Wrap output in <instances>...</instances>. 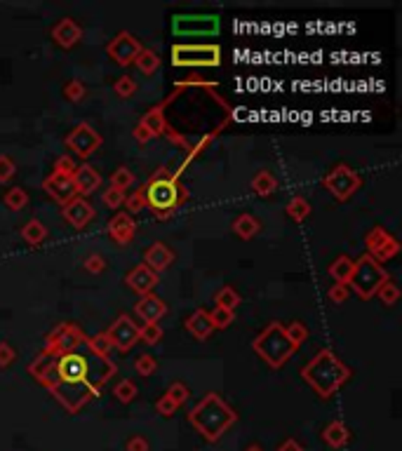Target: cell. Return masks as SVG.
<instances>
[{
    "mask_svg": "<svg viewBox=\"0 0 402 451\" xmlns=\"http://www.w3.org/2000/svg\"><path fill=\"white\" fill-rule=\"evenodd\" d=\"M29 372L66 411L78 413L102 395L104 386L115 374V364L108 355H97L85 338V343L69 353L45 348L31 362Z\"/></svg>",
    "mask_w": 402,
    "mask_h": 451,
    "instance_id": "cell-1",
    "label": "cell"
},
{
    "mask_svg": "<svg viewBox=\"0 0 402 451\" xmlns=\"http://www.w3.org/2000/svg\"><path fill=\"white\" fill-rule=\"evenodd\" d=\"M353 376L351 367L339 360L332 350L323 348L311 362L301 369V379L313 388V393L323 400H330L346 386V381Z\"/></svg>",
    "mask_w": 402,
    "mask_h": 451,
    "instance_id": "cell-2",
    "label": "cell"
},
{
    "mask_svg": "<svg viewBox=\"0 0 402 451\" xmlns=\"http://www.w3.org/2000/svg\"><path fill=\"white\" fill-rule=\"evenodd\" d=\"M188 423L205 442H219L221 435L238 423L236 409H231L219 393H207L205 397L188 411Z\"/></svg>",
    "mask_w": 402,
    "mask_h": 451,
    "instance_id": "cell-3",
    "label": "cell"
},
{
    "mask_svg": "<svg viewBox=\"0 0 402 451\" xmlns=\"http://www.w3.org/2000/svg\"><path fill=\"white\" fill-rule=\"evenodd\" d=\"M141 190H144L146 207L151 209L158 219L172 216L188 197L184 183L179 181V177L172 170H167V167H160L156 174L141 186Z\"/></svg>",
    "mask_w": 402,
    "mask_h": 451,
    "instance_id": "cell-4",
    "label": "cell"
},
{
    "mask_svg": "<svg viewBox=\"0 0 402 451\" xmlns=\"http://www.w3.org/2000/svg\"><path fill=\"white\" fill-rule=\"evenodd\" d=\"M252 350H255L271 369H280L282 364L296 353V345L287 338L284 327L280 322H271L255 341H252Z\"/></svg>",
    "mask_w": 402,
    "mask_h": 451,
    "instance_id": "cell-5",
    "label": "cell"
},
{
    "mask_svg": "<svg viewBox=\"0 0 402 451\" xmlns=\"http://www.w3.org/2000/svg\"><path fill=\"white\" fill-rule=\"evenodd\" d=\"M388 270L383 268V263L374 261L369 254H362L353 265V275L348 280V287L360 296V299L369 301L372 296H376V292L381 289L383 282H388Z\"/></svg>",
    "mask_w": 402,
    "mask_h": 451,
    "instance_id": "cell-6",
    "label": "cell"
},
{
    "mask_svg": "<svg viewBox=\"0 0 402 451\" xmlns=\"http://www.w3.org/2000/svg\"><path fill=\"white\" fill-rule=\"evenodd\" d=\"M172 64L179 69H214L221 64L219 45H172Z\"/></svg>",
    "mask_w": 402,
    "mask_h": 451,
    "instance_id": "cell-7",
    "label": "cell"
},
{
    "mask_svg": "<svg viewBox=\"0 0 402 451\" xmlns=\"http://www.w3.org/2000/svg\"><path fill=\"white\" fill-rule=\"evenodd\" d=\"M360 183H362L360 174H357L353 167H348V165H337V167H332L330 174L323 179V186L330 190V193L337 197L339 202L351 200V197L357 193Z\"/></svg>",
    "mask_w": 402,
    "mask_h": 451,
    "instance_id": "cell-8",
    "label": "cell"
},
{
    "mask_svg": "<svg viewBox=\"0 0 402 451\" xmlns=\"http://www.w3.org/2000/svg\"><path fill=\"white\" fill-rule=\"evenodd\" d=\"M221 19L216 15H175L172 17V33L191 38V35H216Z\"/></svg>",
    "mask_w": 402,
    "mask_h": 451,
    "instance_id": "cell-9",
    "label": "cell"
},
{
    "mask_svg": "<svg viewBox=\"0 0 402 451\" xmlns=\"http://www.w3.org/2000/svg\"><path fill=\"white\" fill-rule=\"evenodd\" d=\"M102 144H104L102 134H99L90 122H80V125L71 129L69 137H66V146H69L80 160H88L90 156H95L99 148H102Z\"/></svg>",
    "mask_w": 402,
    "mask_h": 451,
    "instance_id": "cell-10",
    "label": "cell"
},
{
    "mask_svg": "<svg viewBox=\"0 0 402 451\" xmlns=\"http://www.w3.org/2000/svg\"><path fill=\"white\" fill-rule=\"evenodd\" d=\"M364 245H367L369 256L379 263L391 261V259L398 256V252H400V243L381 226H374L372 231L364 236Z\"/></svg>",
    "mask_w": 402,
    "mask_h": 451,
    "instance_id": "cell-11",
    "label": "cell"
},
{
    "mask_svg": "<svg viewBox=\"0 0 402 451\" xmlns=\"http://www.w3.org/2000/svg\"><path fill=\"white\" fill-rule=\"evenodd\" d=\"M104 334H106V338L113 348H118L120 353H127V350H132L134 343L139 341V325L134 322L129 315H120Z\"/></svg>",
    "mask_w": 402,
    "mask_h": 451,
    "instance_id": "cell-12",
    "label": "cell"
},
{
    "mask_svg": "<svg viewBox=\"0 0 402 451\" xmlns=\"http://www.w3.org/2000/svg\"><path fill=\"white\" fill-rule=\"evenodd\" d=\"M106 52L118 66H132L134 59H137L141 52V42L139 38H134L129 31H120V33L106 45Z\"/></svg>",
    "mask_w": 402,
    "mask_h": 451,
    "instance_id": "cell-13",
    "label": "cell"
},
{
    "mask_svg": "<svg viewBox=\"0 0 402 451\" xmlns=\"http://www.w3.org/2000/svg\"><path fill=\"white\" fill-rule=\"evenodd\" d=\"M61 216H64L73 228L80 231V228H85L92 219H95V207H92V202L88 197L76 195L73 200L66 202V205H61Z\"/></svg>",
    "mask_w": 402,
    "mask_h": 451,
    "instance_id": "cell-14",
    "label": "cell"
},
{
    "mask_svg": "<svg viewBox=\"0 0 402 451\" xmlns=\"http://www.w3.org/2000/svg\"><path fill=\"white\" fill-rule=\"evenodd\" d=\"M71 181H73V188H76V195L78 197H88V195L95 193L99 186H102V174H99V172L92 165L83 163V165L76 167Z\"/></svg>",
    "mask_w": 402,
    "mask_h": 451,
    "instance_id": "cell-15",
    "label": "cell"
},
{
    "mask_svg": "<svg viewBox=\"0 0 402 451\" xmlns=\"http://www.w3.org/2000/svg\"><path fill=\"white\" fill-rule=\"evenodd\" d=\"M134 313H137L139 320H144V325H158V320L165 318L167 304L156 294H144V296H139L137 306H134Z\"/></svg>",
    "mask_w": 402,
    "mask_h": 451,
    "instance_id": "cell-16",
    "label": "cell"
},
{
    "mask_svg": "<svg viewBox=\"0 0 402 451\" xmlns=\"http://www.w3.org/2000/svg\"><path fill=\"white\" fill-rule=\"evenodd\" d=\"M108 236L115 240L118 245H129L137 236V221L132 219V214L118 212L113 219L108 221Z\"/></svg>",
    "mask_w": 402,
    "mask_h": 451,
    "instance_id": "cell-17",
    "label": "cell"
},
{
    "mask_svg": "<svg viewBox=\"0 0 402 451\" xmlns=\"http://www.w3.org/2000/svg\"><path fill=\"white\" fill-rule=\"evenodd\" d=\"M42 188H45V193L52 197L54 202H59V205H66V202L76 197V188H73L71 177H61V174H54V172L45 179Z\"/></svg>",
    "mask_w": 402,
    "mask_h": 451,
    "instance_id": "cell-18",
    "label": "cell"
},
{
    "mask_svg": "<svg viewBox=\"0 0 402 451\" xmlns=\"http://www.w3.org/2000/svg\"><path fill=\"white\" fill-rule=\"evenodd\" d=\"M125 282H127V287L132 289V292L144 296V294H151L153 287L158 285V273H153L151 268H146L144 263H139L137 268H132L125 275Z\"/></svg>",
    "mask_w": 402,
    "mask_h": 451,
    "instance_id": "cell-19",
    "label": "cell"
},
{
    "mask_svg": "<svg viewBox=\"0 0 402 451\" xmlns=\"http://www.w3.org/2000/svg\"><path fill=\"white\" fill-rule=\"evenodd\" d=\"M172 261H175V252H172L165 243H153L144 252V265H146V268H151L153 273H158V275L163 273V270L170 268Z\"/></svg>",
    "mask_w": 402,
    "mask_h": 451,
    "instance_id": "cell-20",
    "label": "cell"
},
{
    "mask_svg": "<svg viewBox=\"0 0 402 451\" xmlns=\"http://www.w3.org/2000/svg\"><path fill=\"white\" fill-rule=\"evenodd\" d=\"M80 38H83V31H80V26L71 17H64V19L52 26V40L64 49H71L73 45H78Z\"/></svg>",
    "mask_w": 402,
    "mask_h": 451,
    "instance_id": "cell-21",
    "label": "cell"
},
{
    "mask_svg": "<svg viewBox=\"0 0 402 451\" xmlns=\"http://www.w3.org/2000/svg\"><path fill=\"white\" fill-rule=\"evenodd\" d=\"M172 101V97L170 99H165L163 104H158V106H153V108H148L146 113H144V118H141V125H144L148 132H151V137L156 139V137H163V134L167 132V120H165V106Z\"/></svg>",
    "mask_w": 402,
    "mask_h": 451,
    "instance_id": "cell-22",
    "label": "cell"
},
{
    "mask_svg": "<svg viewBox=\"0 0 402 451\" xmlns=\"http://www.w3.org/2000/svg\"><path fill=\"white\" fill-rule=\"evenodd\" d=\"M186 331L191 336H195L198 341H205V338L212 336L214 327H212V320H209V313L198 308L195 313H191L186 318Z\"/></svg>",
    "mask_w": 402,
    "mask_h": 451,
    "instance_id": "cell-23",
    "label": "cell"
},
{
    "mask_svg": "<svg viewBox=\"0 0 402 451\" xmlns=\"http://www.w3.org/2000/svg\"><path fill=\"white\" fill-rule=\"evenodd\" d=\"M323 442L332 449H341L351 442V430L344 421H332L330 425H325L323 430Z\"/></svg>",
    "mask_w": 402,
    "mask_h": 451,
    "instance_id": "cell-24",
    "label": "cell"
},
{
    "mask_svg": "<svg viewBox=\"0 0 402 451\" xmlns=\"http://www.w3.org/2000/svg\"><path fill=\"white\" fill-rule=\"evenodd\" d=\"M259 231H262V221L252 214H240L238 219L233 221V233L243 240H252Z\"/></svg>",
    "mask_w": 402,
    "mask_h": 451,
    "instance_id": "cell-25",
    "label": "cell"
},
{
    "mask_svg": "<svg viewBox=\"0 0 402 451\" xmlns=\"http://www.w3.org/2000/svg\"><path fill=\"white\" fill-rule=\"evenodd\" d=\"M353 265H355V261L351 256H337L330 265V277L334 282L348 285L351 275H353Z\"/></svg>",
    "mask_w": 402,
    "mask_h": 451,
    "instance_id": "cell-26",
    "label": "cell"
},
{
    "mask_svg": "<svg viewBox=\"0 0 402 451\" xmlns=\"http://www.w3.org/2000/svg\"><path fill=\"white\" fill-rule=\"evenodd\" d=\"M250 188H252V193H257L259 197H268L271 193H275V188H278V179L271 174V172H257L255 179H252V183H250Z\"/></svg>",
    "mask_w": 402,
    "mask_h": 451,
    "instance_id": "cell-27",
    "label": "cell"
},
{
    "mask_svg": "<svg viewBox=\"0 0 402 451\" xmlns=\"http://www.w3.org/2000/svg\"><path fill=\"white\" fill-rule=\"evenodd\" d=\"M22 238L26 240V245L31 247H40L47 238V228L40 219H31L26 221V226L22 228Z\"/></svg>",
    "mask_w": 402,
    "mask_h": 451,
    "instance_id": "cell-28",
    "label": "cell"
},
{
    "mask_svg": "<svg viewBox=\"0 0 402 451\" xmlns=\"http://www.w3.org/2000/svg\"><path fill=\"white\" fill-rule=\"evenodd\" d=\"M284 212H287V216L292 221H296V224H301V221H306L308 216H311V202L306 200V197H301V195H296V197H292V200L287 202V209H284Z\"/></svg>",
    "mask_w": 402,
    "mask_h": 451,
    "instance_id": "cell-29",
    "label": "cell"
},
{
    "mask_svg": "<svg viewBox=\"0 0 402 451\" xmlns=\"http://www.w3.org/2000/svg\"><path fill=\"white\" fill-rule=\"evenodd\" d=\"M134 66H137V69L144 73V76H153V73L160 69L158 52H153V49H148V47H141L139 57L134 59Z\"/></svg>",
    "mask_w": 402,
    "mask_h": 451,
    "instance_id": "cell-30",
    "label": "cell"
},
{
    "mask_svg": "<svg viewBox=\"0 0 402 451\" xmlns=\"http://www.w3.org/2000/svg\"><path fill=\"white\" fill-rule=\"evenodd\" d=\"M3 202H5V207L12 209V212H22V209L29 205V193L22 186H15L5 193Z\"/></svg>",
    "mask_w": 402,
    "mask_h": 451,
    "instance_id": "cell-31",
    "label": "cell"
},
{
    "mask_svg": "<svg viewBox=\"0 0 402 451\" xmlns=\"http://www.w3.org/2000/svg\"><path fill=\"white\" fill-rule=\"evenodd\" d=\"M214 301H216V308H224V311L236 313V308L240 306V301H243V299H240V294L233 287H221Z\"/></svg>",
    "mask_w": 402,
    "mask_h": 451,
    "instance_id": "cell-32",
    "label": "cell"
},
{
    "mask_svg": "<svg viewBox=\"0 0 402 451\" xmlns=\"http://www.w3.org/2000/svg\"><path fill=\"white\" fill-rule=\"evenodd\" d=\"M165 395L172 400V402H177V407H179V409H182V407L186 404V400L191 397V391H188V386H186V383H184V381H175L170 388H167V393H165Z\"/></svg>",
    "mask_w": 402,
    "mask_h": 451,
    "instance_id": "cell-33",
    "label": "cell"
},
{
    "mask_svg": "<svg viewBox=\"0 0 402 451\" xmlns=\"http://www.w3.org/2000/svg\"><path fill=\"white\" fill-rule=\"evenodd\" d=\"M132 183H134V174L129 167H118V170H113V174H111V186L118 190H127Z\"/></svg>",
    "mask_w": 402,
    "mask_h": 451,
    "instance_id": "cell-34",
    "label": "cell"
},
{
    "mask_svg": "<svg viewBox=\"0 0 402 451\" xmlns=\"http://www.w3.org/2000/svg\"><path fill=\"white\" fill-rule=\"evenodd\" d=\"M113 395H115V400H118L120 404H129L134 397H137V386H134L129 379H125V381H120L118 386L113 388Z\"/></svg>",
    "mask_w": 402,
    "mask_h": 451,
    "instance_id": "cell-35",
    "label": "cell"
},
{
    "mask_svg": "<svg viewBox=\"0 0 402 451\" xmlns=\"http://www.w3.org/2000/svg\"><path fill=\"white\" fill-rule=\"evenodd\" d=\"M376 296H379V301L383 306H395L400 301V287L395 285V282H383L381 285V289L376 292Z\"/></svg>",
    "mask_w": 402,
    "mask_h": 451,
    "instance_id": "cell-36",
    "label": "cell"
},
{
    "mask_svg": "<svg viewBox=\"0 0 402 451\" xmlns=\"http://www.w3.org/2000/svg\"><path fill=\"white\" fill-rule=\"evenodd\" d=\"M209 320H212V327L214 329H228V327L233 325V320H236V313L233 311H224V308H216L209 313Z\"/></svg>",
    "mask_w": 402,
    "mask_h": 451,
    "instance_id": "cell-37",
    "label": "cell"
},
{
    "mask_svg": "<svg viewBox=\"0 0 402 451\" xmlns=\"http://www.w3.org/2000/svg\"><path fill=\"white\" fill-rule=\"evenodd\" d=\"M125 190H118V188H113V186H108L106 190H104V195H102V200H104V205H106L108 209H120V207H125Z\"/></svg>",
    "mask_w": 402,
    "mask_h": 451,
    "instance_id": "cell-38",
    "label": "cell"
},
{
    "mask_svg": "<svg viewBox=\"0 0 402 451\" xmlns=\"http://www.w3.org/2000/svg\"><path fill=\"white\" fill-rule=\"evenodd\" d=\"M64 97L69 99V101L78 104V101H83V99L88 97V88H85L80 80H69V83L64 85Z\"/></svg>",
    "mask_w": 402,
    "mask_h": 451,
    "instance_id": "cell-39",
    "label": "cell"
},
{
    "mask_svg": "<svg viewBox=\"0 0 402 451\" xmlns=\"http://www.w3.org/2000/svg\"><path fill=\"white\" fill-rule=\"evenodd\" d=\"M113 92L120 99H129V97L134 95V92H137V83H134V78H129V76H120L113 83Z\"/></svg>",
    "mask_w": 402,
    "mask_h": 451,
    "instance_id": "cell-40",
    "label": "cell"
},
{
    "mask_svg": "<svg viewBox=\"0 0 402 451\" xmlns=\"http://www.w3.org/2000/svg\"><path fill=\"white\" fill-rule=\"evenodd\" d=\"M134 369H137L139 376H151L158 369V362H156V357H153L151 353H144V355H139L137 360H134Z\"/></svg>",
    "mask_w": 402,
    "mask_h": 451,
    "instance_id": "cell-41",
    "label": "cell"
},
{
    "mask_svg": "<svg viewBox=\"0 0 402 451\" xmlns=\"http://www.w3.org/2000/svg\"><path fill=\"white\" fill-rule=\"evenodd\" d=\"M284 334H287V338L296 345V348H299V345L308 338V329H306V325H301V322H292L289 327H284Z\"/></svg>",
    "mask_w": 402,
    "mask_h": 451,
    "instance_id": "cell-42",
    "label": "cell"
},
{
    "mask_svg": "<svg viewBox=\"0 0 402 451\" xmlns=\"http://www.w3.org/2000/svg\"><path fill=\"white\" fill-rule=\"evenodd\" d=\"M139 338L148 345H156L163 338V329H160V325H144L139 327Z\"/></svg>",
    "mask_w": 402,
    "mask_h": 451,
    "instance_id": "cell-43",
    "label": "cell"
},
{
    "mask_svg": "<svg viewBox=\"0 0 402 451\" xmlns=\"http://www.w3.org/2000/svg\"><path fill=\"white\" fill-rule=\"evenodd\" d=\"M125 207H127V214H139L141 209H146V202H144V190L137 188L132 195L125 197Z\"/></svg>",
    "mask_w": 402,
    "mask_h": 451,
    "instance_id": "cell-44",
    "label": "cell"
},
{
    "mask_svg": "<svg viewBox=\"0 0 402 451\" xmlns=\"http://www.w3.org/2000/svg\"><path fill=\"white\" fill-rule=\"evenodd\" d=\"M76 160L71 156H61L57 158V163H54V174H61V177H73V172H76Z\"/></svg>",
    "mask_w": 402,
    "mask_h": 451,
    "instance_id": "cell-45",
    "label": "cell"
},
{
    "mask_svg": "<svg viewBox=\"0 0 402 451\" xmlns=\"http://www.w3.org/2000/svg\"><path fill=\"white\" fill-rule=\"evenodd\" d=\"M83 268L88 270V273H92V275H99V273H104V270H106V259H104L102 254H90L83 261Z\"/></svg>",
    "mask_w": 402,
    "mask_h": 451,
    "instance_id": "cell-46",
    "label": "cell"
},
{
    "mask_svg": "<svg viewBox=\"0 0 402 451\" xmlns=\"http://www.w3.org/2000/svg\"><path fill=\"white\" fill-rule=\"evenodd\" d=\"M327 296H330V301H334V304H344L351 296V287L341 285V282H334V285L327 289Z\"/></svg>",
    "mask_w": 402,
    "mask_h": 451,
    "instance_id": "cell-47",
    "label": "cell"
},
{
    "mask_svg": "<svg viewBox=\"0 0 402 451\" xmlns=\"http://www.w3.org/2000/svg\"><path fill=\"white\" fill-rule=\"evenodd\" d=\"M88 345H90L92 350H95L97 355H108V350L113 348V345H111V341L106 338V334H97V336L88 338Z\"/></svg>",
    "mask_w": 402,
    "mask_h": 451,
    "instance_id": "cell-48",
    "label": "cell"
},
{
    "mask_svg": "<svg viewBox=\"0 0 402 451\" xmlns=\"http://www.w3.org/2000/svg\"><path fill=\"white\" fill-rule=\"evenodd\" d=\"M17 174V165L10 156H0V183H8Z\"/></svg>",
    "mask_w": 402,
    "mask_h": 451,
    "instance_id": "cell-49",
    "label": "cell"
},
{
    "mask_svg": "<svg viewBox=\"0 0 402 451\" xmlns=\"http://www.w3.org/2000/svg\"><path fill=\"white\" fill-rule=\"evenodd\" d=\"M156 411H158L163 418H172V416H175V413L179 411V407H177V402H172V400L167 397V395H163V397H160L158 402H156Z\"/></svg>",
    "mask_w": 402,
    "mask_h": 451,
    "instance_id": "cell-50",
    "label": "cell"
},
{
    "mask_svg": "<svg viewBox=\"0 0 402 451\" xmlns=\"http://www.w3.org/2000/svg\"><path fill=\"white\" fill-rule=\"evenodd\" d=\"M125 451H151V444L144 435H132L125 442Z\"/></svg>",
    "mask_w": 402,
    "mask_h": 451,
    "instance_id": "cell-51",
    "label": "cell"
},
{
    "mask_svg": "<svg viewBox=\"0 0 402 451\" xmlns=\"http://www.w3.org/2000/svg\"><path fill=\"white\" fill-rule=\"evenodd\" d=\"M17 360V353H15V348H12L10 343H0V367L3 369H8L12 362Z\"/></svg>",
    "mask_w": 402,
    "mask_h": 451,
    "instance_id": "cell-52",
    "label": "cell"
},
{
    "mask_svg": "<svg viewBox=\"0 0 402 451\" xmlns=\"http://www.w3.org/2000/svg\"><path fill=\"white\" fill-rule=\"evenodd\" d=\"M132 134H134V139H137L139 144H148V141L153 139V137H151V132H148V129H146L144 125H141V122H139L137 127H134V132H132Z\"/></svg>",
    "mask_w": 402,
    "mask_h": 451,
    "instance_id": "cell-53",
    "label": "cell"
},
{
    "mask_svg": "<svg viewBox=\"0 0 402 451\" xmlns=\"http://www.w3.org/2000/svg\"><path fill=\"white\" fill-rule=\"evenodd\" d=\"M278 451H306V449L301 447V444L296 442V440H292V437H289V440H284L280 447H278Z\"/></svg>",
    "mask_w": 402,
    "mask_h": 451,
    "instance_id": "cell-54",
    "label": "cell"
},
{
    "mask_svg": "<svg viewBox=\"0 0 402 451\" xmlns=\"http://www.w3.org/2000/svg\"><path fill=\"white\" fill-rule=\"evenodd\" d=\"M245 451H264V449L259 447V444H252V447H250V449H245Z\"/></svg>",
    "mask_w": 402,
    "mask_h": 451,
    "instance_id": "cell-55",
    "label": "cell"
}]
</instances>
